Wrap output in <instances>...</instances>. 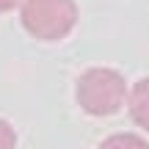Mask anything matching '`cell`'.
Masks as SVG:
<instances>
[{"label": "cell", "mask_w": 149, "mask_h": 149, "mask_svg": "<svg viewBox=\"0 0 149 149\" xmlns=\"http://www.w3.org/2000/svg\"><path fill=\"white\" fill-rule=\"evenodd\" d=\"M127 100V83L116 69L94 66L77 77V105L91 116H111Z\"/></svg>", "instance_id": "1"}, {"label": "cell", "mask_w": 149, "mask_h": 149, "mask_svg": "<svg viewBox=\"0 0 149 149\" xmlns=\"http://www.w3.org/2000/svg\"><path fill=\"white\" fill-rule=\"evenodd\" d=\"M100 149H149V141L133 133H116V135H108L100 144Z\"/></svg>", "instance_id": "4"}, {"label": "cell", "mask_w": 149, "mask_h": 149, "mask_svg": "<svg viewBox=\"0 0 149 149\" xmlns=\"http://www.w3.org/2000/svg\"><path fill=\"white\" fill-rule=\"evenodd\" d=\"M17 146V133L8 122L0 119V149H14Z\"/></svg>", "instance_id": "5"}, {"label": "cell", "mask_w": 149, "mask_h": 149, "mask_svg": "<svg viewBox=\"0 0 149 149\" xmlns=\"http://www.w3.org/2000/svg\"><path fill=\"white\" fill-rule=\"evenodd\" d=\"M22 0H0V14H6V11H11V8H17Z\"/></svg>", "instance_id": "6"}, {"label": "cell", "mask_w": 149, "mask_h": 149, "mask_svg": "<svg viewBox=\"0 0 149 149\" xmlns=\"http://www.w3.org/2000/svg\"><path fill=\"white\" fill-rule=\"evenodd\" d=\"M77 22L74 0H25L22 3V25L31 36L42 42H58L69 36Z\"/></svg>", "instance_id": "2"}, {"label": "cell", "mask_w": 149, "mask_h": 149, "mask_svg": "<svg viewBox=\"0 0 149 149\" xmlns=\"http://www.w3.org/2000/svg\"><path fill=\"white\" fill-rule=\"evenodd\" d=\"M127 108H130V119H133L141 130H149V77L138 80V83L130 88Z\"/></svg>", "instance_id": "3"}]
</instances>
